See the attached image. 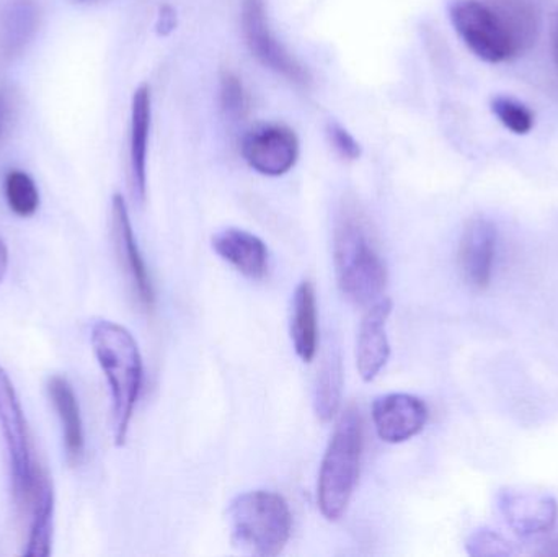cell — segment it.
Returning <instances> with one entry per match:
<instances>
[{"label":"cell","mask_w":558,"mask_h":557,"mask_svg":"<svg viewBox=\"0 0 558 557\" xmlns=\"http://www.w3.org/2000/svg\"><path fill=\"white\" fill-rule=\"evenodd\" d=\"M333 262L341 293L356 306H373L383 298L387 270L361 209L344 203L333 231Z\"/></svg>","instance_id":"cell-1"},{"label":"cell","mask_w":558,"mask_h":557,"mask_svg":"<svg viewBox=\"0 0 558 557\" xmlns=\"http://www.w3.org/2000/svg\"><path fill=\"white\" fill-rule=\"evenodd\" d=\"M90 342L110 386L114 445L123 447L143 388V356L130 330L111 320L92 324Z\"/></svg>","instance_id":"cell-2"},{"label":"cell","mask_w":558,"mask_h":557,"mask_svg":"<svg viewBox=\"0 0 558 557\" xmlns=\"http://www.w3.org/2000/svg\"><path fill=\"white\" fill-rule=\"evenodd\" d=\"M361 455L363 419L357 409L350 408L335 425L318 473V509L330 522L340 520L350 506L360 477Z\"/></svg>","instance_id":"cell-3"},{"label":"cell","mask_w":558,"mask_h":557,"mask_svg":"<svg viewBox=\"0 0 558 557\" xmlns=\"http://www.w3.org/2000/svg\"><path fill=\"white\" fill-rule=\"evenodd\" d=\"M228 517L232 543L248 555H281L291 538V510L284 497L271 491H251L235 497Z\"/></svg>","instance_id":"cell-4"},{"label":"cell","mask_w":558,"mask_h":557,"mask_svg":"<svg viewBox=\"0 0 558 557\" xmlns=\"http://www.w3.org/2000/svg\"><path fill=\"white\" fill-rule=\"evenodd\" d=\"M0 432L9 458L13 500L20 512L25 510L36 481L45 468L36 457L35 445L13 383L0 366Z\"/></svg>","instance_id":"cell-5"},{"label":"cell","mask_w":558,"mask_h":557,"mask_svg":"<svg viewBox=\"0 0 558 557\" xmlns=\"http://www.w3.org/2000/svg\"><path fill=\"white\" fill-rule=\"evenodd\" d=\"M242 36L255 59L291 84L307 87L311 72L302 65L271 29L267 0H242Z\"/></svg>","instance_id":"cell-6"},{"label":"cell","mask_w":558,"mask_h":557,"mask_svg":"<svg viewBox=\"0 0 558 557\" xmlns=\"http://www.w3.org/2000/svg\"><path fill=\"white\" fill-rule=\"evenodd\" d=\"M449 16L465 45L488 62H501L514 56L510 36L487 3L478 0H454Z\"/></svg>","instance_id":"cell-7"},{"label":"cell","mask_w":558,"mask_h":557,"mask_svg":"<svg viewBox=\"0 0 558 557\" xmlns=\"http://www.w3.org/2000/svg\"><path fill=\"white\" fill-rule=\"evenodd\" d=\"M242 156L262 175H284L299 159L298 134L286 124H260L245 134Z\"/></svg>","instance_id":"cell-8"},{"label":"cell","mask_w":558,"mask_h":557,"mask_svg":"<svg viewBox=\"0 0 558 557\" xmlns=\"http://www.w3.org/2000/svg\"><path fill=\"white\" fill-rule=\"evenodd\" d=\"M110 229L118 262H120L121 270L126 277L134 298L144 310H153L154 301H156L153 281H150L149 271H147L143 255L137 247L136 238H134L126 202L121 195H114L111 199Z\"/></svg>","instance_id":"cell-9"},{"label":"cell","mask_w":558,"mask_h":557,"mask_svg":"<svg viewBox=\"0 0 558 557\" xmlns=\"http://www.w3.org/2000/svg\"><path fill=\"white\" fill-rule=\"evenodd\" d=\"M371 415L380 440L397 445L410 440L425 428L428 408L416 396L392 392L373 402Z\"/></svg>","instance_id":"cell-10"},{"label":"cell","mask_w":558,"mask_h":557,"mask_svg":"<svg viewBox=\"0 0 558 557\" xmlns=\"http://www.w3.org/2000/svg\"><path fill=\"white\" fill-rule=\"evenodd\" d=\"M497 257V229L488 219L474 218L462 232L459 244V268L465 283L484 291L494 277Z\"/></svg>","instance_id":"cell-11"},{"label":"cell","mask_w":558,"mask_h":557,"mask_svg":"<svg viewBox=\"0 0 558 557\" xmlns=\"http://www.w3.org/2000/svg\"><path fill=\"white\" fill-rule=\"evenodd\" d=\"M498 502L510 529L524 538L549 533L556 525L557 504L547 494L510 489L500 494Z\"/></svg>","instance_id":"cell-12"},{"label":"cell","mask_w":558,"mask_h":557,"mask_svg":"<svg viewBox=\"0 0 558 557\" xmlns=\"http://www.w3.org/2000/svg\"><path fill=\"white\" fill-rule=\"evenodd\" d=\"M390 313L392 301L389 298H380L369 306L361 320L357 330L356 365L363 382H374L389 360L390 346L386 326Z\"/></svg>","instance_id":"cell-13"},{"label":"cell","mask_w":558,"mask_h":557,"mask_svg":"<svg viewBox=\"0 0 558 557\" xmlns=\"http://www.w3.org/2000/svg\"><path fill=\"white\" fill-rule=\"evenodd\" d=\"M150 118H153L150 88L149 85L143 84L134 92L130 123V183L131 192L140 203L146 198Z\"/></svg>","instance_id":"cell-14"},{"label":"cell","mask_w":558,"mask_h":557,"mask_svg":"<svg viewBox=\"0 0 558 557\" xmlns=\"http://www.w3.org/2000/svg\"><path fill=\"white\" fill-rule=\"evenodd\" d=\"M216 254L251 280H262L268 271L265 242L244 229L228 228L213 235Z\"/></svg>","instance_id":"cell-15"},{"label":"cell","mask_w":558,"mask_h":557,"mask_svg":"<svg viewBox=\"0 0 558 557\" xmlns=\"http://www.w3.org/2000/svg\"><path fill=\"white\" fill-rule=\"evenodd\" d=\"M23 516L28 517V538L23 555L46 557L51 555L54 491L48 471L43 470Z\"/></svg>","instance_id":"cell-16"},{"label":"cell","mask_w":558,"mask_h":557,"mask_svg":"<svg viewBox=\"0 0 558 557\" xmlns=\"http://www.w3.org/2000/svg\"><path fill=\"white\" fill-rule=\"evenodd\" d=\"M48 395L54 405L62 428L65 457L71 464H78L84 458L85 435L81 408L71 383L62 376H52L48 382Z\"/></svg>","instance_id":"cell-17"},{"label":"cell","mask_w":558,"mask_h":557,"mask_svg":"<svg viewBox=\"0 0 558 557\" xmlns=\"http://www.w3.org/2000/svg\"><path fill=\"white\" fill-rule=\"evenodd\" d=\"M291 340L302 362L311 363L317 355V298L311 281H302L295 288L292 298Z\"/></svg>","instance_id":"cell-18"},{"label":"cell","mask_w":558,"mask_h":557,"mask_svg":"<svg viewBox=\"0 0 558 557\" xmlns=\"http://www.w3.org/2000/svg\"><path fill=\"white\" fill-rule=\"evenodd\" d=\"M488 7L510 36L514 56L527 51L539 33V13L533 0H487Z\"/></svg>","instance_id":"cell-19"},{"label":"cell","mask_w":558,"mask_h":557,"mask_svg":"<svg viewBox=\"0 0 558 557\" xmlns=\"http://www.w3.org/2000/svg\"><path fill=\"white\" fill-rule=\"evenodd\" d=\"M35 0H3L0 3V52L15 55L32 38L38 23Z\"/></svg>","instance_id":"cell-20"},{"label":"cell","mask_w":558,"mask_h":557,"mask_svg":"<svg viewBox=\"0 0 558 557\" xmlns=\"http://www.w3.org/2000/svg\"><path fill=\"white\" fill-rule=\"evenodd\" d=\"M343 370L337 350H330L322 362L315 382V412L322 422L331 421L337 415L341 401Z\"/></svg>","instance_id":"cell-21"},{"label":"cell","mask_w":558,"mask_h":557,"mask_svg":"<svg viewBox=\"0 0 558 557\" xmlns=\"http://www.w3.org/2000/svg\"><path fill=\"white\" fill-rule=\"evenodd\" d=\"M7 205L20 218H29L39 208V192L35 180L23 170H10L3 180Z\"/></svg>","instance_id":"cell-22"},{"label":"cell","mask_w":558,"mask_h":557,"mask_svg":"<svg viewBox=\"0 0 558 557\" xmlns=\"http://www.w3.org/2000/svg\"><path fill=\"white\" fill-rule=\"evenodd\" d=\"M219 100L226 117L231 120H244L251 111L247 88L235 72L222 71L221 82H219Z\"/></svg>","instance_id":"cell-23"},{"label":"cell","mask_w":558,"mask_h":557,"mask_svg":"<svg viewBox=\"0 0 558 557\" xmlns=\"http://www.w3.org/2000/svg\"><path fill=\"white\" fill-rule=\"evenodd\" d=\"M494 113L497 114L498 120L517 134H526L533 130L534 114L530 108L524 107L520 101L511 100V98H495Z\"/></svg>","instance_id":"cell-24"},{"label":"cell","mask_w":558,"mask_h":557,"mask_svg":"<svg viewBox=\"0 0 558 557\" xmlns=\"http://www.w3.org/2000/svg\"><path fill=\"white\" fill-rule=\"evenodd\" d=\"M327 137L328 143L333 147L335 153L344 160H357L363 154V147L354 140L353 134L338 123V121L330 120L327 123Z\"/></svg>","instance_id":"cell-25"},{"label":"cell","mask_w":558,"mask_h":557,"mask_svg":"<svg viewBox=\"0 0 558 557\" xmlns=\"http://www.w3.org/2000/svg\"><path fill=\"white\" fill-rule=\"evenodd\" d=\"M177 28V12L172 5H162L157 15L156 29L160 36H169Z\"/></svg>","instance_id":"cell-26"},{"label":"cell","mask_w":558,"mask_h":557,"mask_svg":"<svg viewBox=\"0 0 558 557\" xmlns=\"http://www.w3.org/2000/svg\"><path fill=\"white\" fill-rule=\"evenodd\" d=\"M13 120V105L5 94L0 92V141L9 134Z\"/></svg>","instance_id":"cell-27"},{"label":"cell","mask_w":558,"mask_h":557,"mask_svg":"<svg viewBox=\"0 0 558 557\" xmlns=\"http://www.w3.org/2000/svg\"><path fill=\"white\" fill-rule=\"evenodd\" d=\"M7 267H9V252H7L5 242L0 238V281L5 277Z\"/></svg>","instance_id":"cell-28"},{"label":"cell","mask_w":558,"mask_h":557,"mask_svg":"<svg viewBox=\"0 0 558 557\" xmlns=\"http://www.w3.org/2000/svg\"><path fill=\"white\" fill-rule=\"evenodd\" d=\"M553 56L558 69V10L553 22Z\"/></svg>","instance_id":"cell-29"}]
</instances>
